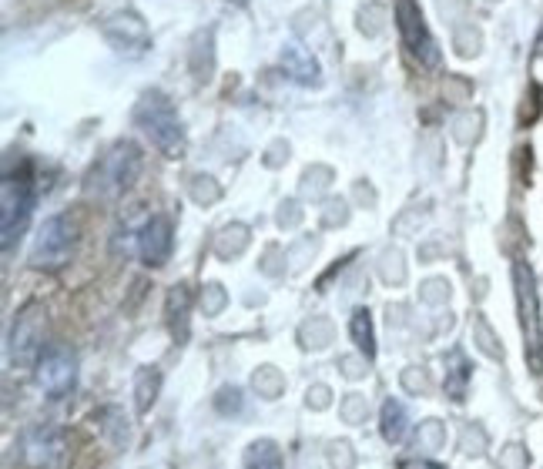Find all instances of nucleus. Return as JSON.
<instances>
[{"mask_svg":"<svg viewBox=\"0 0 543 469\" xmlns=\"http://www.w3.org/2000/svg\"><path fill=\"white\" fill-rule=\"evenodd\" d=\"M141 175V148L131 138H121L104 151V155L94 161L88 181H84V191L91 198L111 201L135 185Z\"/></svg>","mask_w":543,"mask_h":469,"instance_id":"nucleus-1","label":"nucleus"},{"mask_svg":"<svg viewBox=\"0 0 543 469\" xmlns=\"http://www.w3.org/2000/svg\"><path fill=\"white\" fill-rule=\"evenodd\" d=\"M135 124L148 134L151 145H155L165 158L185 155V128H181V118L168 94H161V91L141 94V101L135 104Z\"/></svg>","mask_w":543,"mask_h":469,"instance_id":"nucleus-2","label":"nucleus"},{"mask_svg":"<svg viewBox=\"0 0 543 469\" xmlns=\"http://www.w3.org/2000/svg\"><path fill=\"white\" fill-rule=\"evenodd\" d=\"M0 198H4V208H0V232H4V248L11 252L14 238H21V232L31 222L34 201H37V188H34V175L31 165L7 171L4 185H0Z\"/></svg>","mask_w":543,"mask_h":469,"instance_id":"nucleus-3","label":"nucleus"},{"mask_svg":"<svg viewBox=\"0 0 543 469\" xmlns=\"http://www.w3.org/2000/svg\"><path fill=\"white\" fill-rule=\"evenodd\" d=\"M74 248H78V225L68 215H54L41 225L31 248V265L44 272H57L71 262Z\"/></svg>","mask_w":543,"mask_h":469,"instance_id":"nucleus-4","label":"nucleus"},{"mask_svg":"<svg viewBox=\"0 0 543 469\" xmlns=\"http://www.w3.org/2000/svg\"><path fill=\"white\" fill-rule=\"evenodd\" d=\"M513 282H517V305H520V325L527 335V352L533 372H543V332H540V302H537V282L527 262L513 265Z\"/></svg>","mask_w":543,"mask_h":469,"instance_id":"nucleus-5","label":"nucleus"},{"mask_svg":"<svg viewBox=\"0 0 543 469\" xmlns=\"http://www.w3.org/2000/svg\"><path fill=\"white\" fill-rule=\"evenodd\" d=\"M396 27H399V37H403L406 51L413 54L419 64L423 67L440 64V47H436L416 0H396Z\"/></svg>","mask_w":543,"mask_h":469,"instance_id":"nucleus-6","label":"nucleus"},{"mask_svg":"<svg viewBox=\"0 0 543 469\" xmlns=\"http://www.w3.org/2000/svg\"><path fill=\"white\" fill-rule=\"evenodd\" d=\"M44 352V309L37 302H27L17 312V322L11 329V362L17 366H37Z\"/></svg>","mask_w":543,"mask_h":469,"instance_id":"nucleus-7","label":"nucleus"},{"mask_svg":"<svg viewBox=\"0 0 543 469\" xmlns=\"http://www.w3.org/2000/svg\"><path fill=\"white\" fill-rule=\"evenodd\" d=\"M34 369H37V386H41L51 399H61V396H68L74 386L78 359H74V352L68 346L54 342V346H47L41 352V359H37Z\"/></svg>","mask_w":543,"mask_h":469,"instance_id":"nucleus-8","label":"nucleus"},{"mask_svg":"<svg viewBox=\"0 0 543 469\" xmlns=\"http://www.w3.org/2000/svg\"><path fill=\"white\" fill-rule=\"evenodd\" d=\"M101 34L114 51H125V54H141L151 44L148 24L141 21V14H135V11L111 14L108 21L101 24Z\"/></svg>","mask_w":543,"mask_h":469,"instance_id":"nucleus-9","label":"nucleus"},{"mask_svg":"<svg viewBox=\"0 0 543 469\" xmlns=\"http://www.w3.org/2000/svg\"><path fill=\"white\" fill-rule=\"evenodd\" d=\"M171 248H175V228H171V218L168 215H151L138 235L141 262H145L148 268L165 265L171 258Z\"/></svg>","mask_w":543,"mask_h":469,"instance_id":"nucleus-10","label":"nucleus"},{"mask_svg":"<svg viewBox=\"0 0 543 469\" xmlns=\"http://www.w3.org/2000/svg\"><path fill=\"white\" fill-rule=\"evenodd\" d=\"M282 67L295 84H302V88H316V84L322 81L319 61L302 44H285L282 47Z\"/></svg>","mask_w":543,"mask_h":469,"instance_id":"nucleus-11","label":"nucleus"},{"mask_svg":"<svg viewBox=\"0 0 543 469\" xmlns=\"http://www.w3.org/2000/svg\"><path fill=\"white\" fill-rule=\"evenodd\" d=\"M188 309H192V292H188V285L181 282L168 292V325L178 342L188 339Z\"/></svg>","mask_w":543,"mask_h":469,"instance_id":"nucleus-12","label":"nucleus"},{"mask_svg":"<svg viewBox=\"0 0 543 469\" xmlns=\"http://www.w3.org/2000/svg\"><path fill=\"white\" fill-rule=\"evenodd\" d=\"M443 362H446V396H450L453 402H463L466 399V382H470V362H466L460 349H453Z\"/></svg>","mask_w":543,"mask_h":469,"instance_id":"nucleus-13","label":"nucleus"},{"mask_svg":"<svg viewBox=\"0 0 543 469\" xmlns=\"http://www.w3.org/2000/svg\"><path fill=\"white\" fill-rule=\"evenodd\" d=\"M409 433V416H406V406L396 399H386L383 402V439L386 443L399 446Z\"/></svg>","mask_w":543,"mask_h":469,"instance_id":"nucleus-14","label":"nucleus"},{"mask_svg":"<svg viewBox=\"0 0 543 469\" xmlns=\"http://www.w3.org/2000/svg\"><path fill=\"white\" fill-rule=\"evenodd\" d=\"M349 335L356 342V349L366 359L376 356V332H373V319H369V309H356L349 319Z\"/></svg>","mask_w":543,"mask_h":469,"instance_id":"nucleus-15","label":"nucleus"},{"mask_svg":"<svg viewBox=\"0 0 543 469\" xmlns=\"http://www.w3.org/2000/svg\"><path fill=\"white\" fill-rule=\"evenodd\" d=\"M158 392H161V372L155 366L138 369V376H135V406H138V413H148V409L155 406Z\"/></svg>","mask_w":543,"mask_h":469,"instance_id":"nucleus-16","label":"nucleus"},{"mask_svg":"<svg viewBox=\"0 0 543 469\" xmlns=\"http://www.w3.org/2000/svg\"><path fill=\"white\" fill-rule=\"evenodd\" d=\"M245 248H249V228L238 225V222L225 225L222 235L215 238V255L218 258H238Z\"/></svg>","mask_w":543,"mask_h":469,"instance_id":"nucleus-17","label":"nucleus"},{"mask_svg":"<svg viewBox=\"0 0 543 469\" xmlns=\"http://www.w3.org/2000/svg\"><path fill=\"white\" fill-rule=\"evenodd\" d=\"M245 469H282V453L272 439H259L245 453Z\"/></svg>","mask_w":543,"mask_h":469,"instance_id":"nucleus-18","label":"nucleus"},{"mask_svg":"<svg viewBox=\"0 0 543 469\" xmlns=\"http://www.w3.org/2000/svg\"><path fill=\"white\" fill-rule=\"evenodd\" d=\"M252 386L262 399H279L285 389V376L275 366H259L252 376Z\"/></svg>","mask_w":543,"mask_h":469,"instance_id":"nucleus-19","label":"nucleus"},{"mask_svg":"<svg viewBox=\"0 0 543 469\" xmlns=\"http://www.w3.org/2000/svg\"><path fill=\"white\" fill-rule=\"evenodd\" d=\"M299 339H302V346H306V349H322V346H329V342H332V325L316 315V319H309L299 329Z\"/></svg>","mask_w":543,"mask_h":469,"instance_id":"nucleus-20","label":"nucleus"},{"mask_svg":"<svg viewBox=\"0 0 543 469\" xmlns=\"http://www.w3.org/2000/svg\"><path fill=\"white\" fill-rule=\"evenodd\" d=\"M188 195H192L198 205H212V201L222 198V188L215 185V178L208 175H192L188 178Z\"/></svg>","mask_w":543,"mask_h":469,"instance_id":"nucleus-21","label":"nucleus"},{"mask_svg":"<svg viewBox=\"0 0 543 469\" xmlns=\"http://www.w3.org/2000/svg\"><path fill=\"white\" fill-rule=\"evenodd\" d=\"M379 275H383L386 285H399L406 279V265H403V255L396 248H386L383 252V262H379Z\"/></svg>","mask_w":543,"mask_h":469,"instance_id":"nucleus-22","label":"nucleus"},{"mask_svg":"<svg viewBox=\"0 0 543 469\" xmlns=\"http://www.w3.org/2000/svg\"><path fill=\"white\" fill-rule=\"evenodd\" d=\"M339 413H342V419H346L349 426H359L362 419H366V413H369V402H366V396H359V392H352V396L342 399Z\"/></svg>","mask_w":543,"mask_h":469,"instance_id":"nucleus-23","label":"nucleus"},{"mask_svg":"<svg viewBox=\"0 0 543 469\" xmlns=\"http://www.w3.org/2000/svg\"><path fill=\"white\" fill-rule=\"evenodd\" d=\"M443 443H446L443 423H436V419H426V423L419 426V449H440Z\"/></svg>","mask_w":543,"mask_h":469,"instance_id":"nucleus-24","label":"nucleus"},{"mask_svg":"<svg viewBox=\"0 0 543 469\" xmlns=\"http://www.w3.org/2000/svg\"><path fill=\"white\" fill-rule=\"evenodd\" d=\"M225 289L218 282H212V285H205V292H202V309H205V315H218L225 309Z\"/></svg>","mask_w":543,"mask_h":469,"instance_id":"nucleus-25","label":"nucleus"},{"mask_svg":"<svg viewBox=\"0 0 543 469\" xmlns=\"http://www.w3.org/2000/svg\"><path fill=\"white\" fill-rule=\"evenodd\" d=\"M329 466L332 469H352L356 466V453H352L349 443H332L329 446Z\"/></svg>","mask_w":543,"mask_h":469,"instance_id":"nucleus-26","label":"nucleus"},{"mask_svg":"<svg viewBox=\"0 0 543 469\" xmlns=\"http://www.w3.org/2000/svg\"><path fill=\"white\" fill-rule=\"evenodd\" d=\"M215 406H218V413H238L242 409V392H238L235 386H225L222 392H218V399H215Z\"/></svg>","mask_w":543,"mask_h":469,"instance_id":"nucleus-27","label":"nucleus"},{"mask_svg":"<svg viewBox=\"0 0 543 469\" xmlns=\"http://www.w3.org/2000/svg\"><path fill=\"white\" fill-rule=\"evenodd\" d=\"M446 295H450V285H446L443 279H433V282H426L423 289H419V299L430 302V305L446 302Z\"/></svg>","mask_w":543,"mask_h":469,"instance_id":"nucleus-28","label":"nucleus"},{"mask_svg":"<svg viewBox=\"0 0 543 469\" xmlns=\"http://www.w3.org/2000/svg\"><path fill=\"white\" fill-rule=\"evenodd\" d=\"M476 339H480V349L487 352L490 359H500V356H503V352L493 346V332H490V325L483 322V319H476Z\"/></svg>","mask_w":543,"mask_h":469,"instance_id":"nucleus-29","label":"nucleus"},{"mask_svg":"<svg viewBox=\"0 0 543 469\" xmlns=\"http://www.w3.org/2000/svg\"><path fill=\"white\" fill-rule=\"evenodd\" d=\"M339 366H342V372H346L349 379H359L362 372H366V359H356V356H342V359H339Z\"/></svg>","mask_w":543,"mask_h":469,"instance_id":"nucleus-30","label":"nucleus"},{"mask_svg":"<svg viewBox=\"0 0 543 469\" xmlns=\"http://www.w3.org/2000/svg\"><path fill=\"white\" fill-rule=\"evenodd\" d=\"M403 386H406L409 392H416V396H419V392H426L423 372H419V369H406V372H403Z\"/></svg>","mask_w":543,"mask_h":469,"instance_id":"nucleus-31","label":"nucleus"},{"mask_svg":"<svg viewBox=\"0 0 543 469\" xmlns=\"http://www.w3.org/2000/svg\"><path fill=\"white\" fill-rule=\"evenodd\" d=\"M299 218H302V212H299V205H295V201H289V205H282V212H279V225H282V228L299 225Z\"/></svg>","mask_w":543,"mask_h":469,"instance_id":"nucleus-32","label":"nucleus"},{"mask_svg":"<svg viewBox=\"0 0 543 469\" xmlns=\"http://www.w3.org/2000/svg\"><path fill=\"white\" fill-rule=\"evenodd\" d=\"M309 406L312 409H326L329 406V389L326 386H312L309 389Z\"/></svg>","mask_w":543,"mask_h":469,"instance_id":"nucleus-33","label":"nucleus"},{"mask_svg":"<svg viewBox=\"0 0 543 469\" xmlns=\"http://www.w3.org/2000/svg\"><path fill=\"white\" fill-rule=\"evenodd\" d=\"M399 469H443V466L430 463V459H399Z\"/></svg>","mask_w":543,"mask_h":469,"instance_id":"nucleus-34","label":"nucleus"},{"mask_svg":"<svg viewBox=\"0 0 543 469\" xmlns=\"http://www.w3.org/2000/svg\"><path fill=\"white\" fill-rule=\"evenodd\" d=\"M533 54L543 57V31H540V37H537V47H533Z\"/></svg>","mask_w":543,"mask_h":469,"instance_id":"nucleus-35","label":"nucleus"},{"mask_svg":"<svg viewBox=\"0 0 543 469\" xmlns=\"http://www.w3.org/2000/svg\"><path fill=\"white\" fill-rule=\"evenodd\" d=\"M235 4H249V0H235Z\"/></svg>","mask_w":543,"mask_h":469,"instance_id":"nucleus-36","label":"nucleus"}]
</instances>
